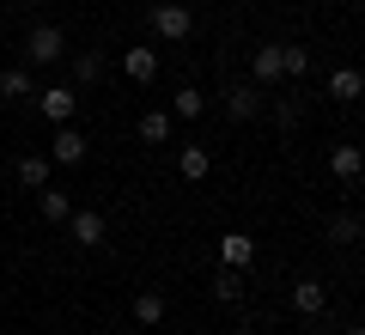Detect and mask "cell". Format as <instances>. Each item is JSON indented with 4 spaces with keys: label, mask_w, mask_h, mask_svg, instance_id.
<instances>
[{
    "label": "cell",
    "mask_w": 365,
    "mask_h": 335,
    "mask_svg": "<svg viewBox=\"0 0 365 335\" xmlns=\"http://www.w3.org/2000/svg\"><path fill=\"white\" fill-rule=\"evenodd\" d=\"M250 79L256 86H280L287 79V43H256L250 49Z\"/></svg>",
    "instance_id": "obj_1"
},
{
    "label": "cell",
    "mask_w": 365,
    "mask_h": 335,
    "mask_svg": "<svg viewBox=\"0 0 365 335\" xmlns=\"http://www.w3.org/2000/svg\"><path fill=\"white\" fill-rule=\"evenodd\" d=\"M153 31H158L165 43H182L189 31H195V13H189L182 0H158V6H153Z\"/></svg>",
    "instance_id": "obj_2"
},
{
    "label": "cell",
    "mask_w": 365,
    "mask_h": 335,
    "mask_svg": "<svg viewBox=\"0 0 365 335\" xmlns=\"http://www.w3.org/2000/svg\"><path fill=\"white\" fill-rule=\"evenodd\" d=\"M25 55H31L37 67L61 61V55H67V37H61V25H31V37H25Z\"/></svg>",
    "instance_id": "obj_3"
},
{
    "label": "cell",
    "mask_w": 365,
    "mask_h": 335,
    "mask_svg": "<svg viewBox=\"0 0 365 335\" xmlns=\"http://www.w3.org/2000/svg\"><path fill=\"white\" fill-rule=\"evenodd\" d=\"M37 110L61 129V122H73V110H79V91L73 86H37Z\"/></svg>",
    "instance_id": "obj_4"
},
{
    "label": "cell",
    "mask_w": 365,
    "mask_h": 335,
    "mask_svg": "<svg viewBox=\"0 0 365 335\" xmlns=\"http://www.w3.org/2000/svg\"><path fill=\"white\" fill-rule=\"evenodd\" d=\"M67 226H73V244H86V250H98L110 238V219L98 214V207H73L67 214Z\"/></svg>",
    "instance_id": "obj_5"
},
{
    "label": "cell",
    "mask_w": 365,
    "mask_h": 335,
    "mask_svg": "<svg viewBox=\"0 0 365 335\" xmlns=\"http://www.w3.org/2000/svg\"><path fill=\"white\" fill-rule=\"evenodd\" d=\"M86 153H91V141L73 129V122H61V129H55V141H49V165H79Z\"/></svg>",
    "instance_id": "obj_6"
},
{
    "label": "cell",
    "mask_w": 365,
    "mask_h": 335,
    "mask_svg": "<svg viewBox=\"0 0 365 335\" xmlns=\"http://www.w3.org/2000/svg\"><path fill=\"white\" fill-rule=\"evenodd\" d=\"M220 262L225 269H250V262H256V238L250 232H225L220 238Z\"/></svg>",
    "instance_id": "obj_7"
},
{
    "label": "cell",
    "mask_w": 365,
    "mask_h": 335,
    "mask_svg": "<svg viewBox=\"0 0 365 335\" xmlns=\"http://www.w3.org/2000/svg\"><path fill=\"white\" fill-rule=\"evenodd\" d=\"M292 311H299V317H323L329 311V286L323 281H299L292 286Z\"/></svg>",
    "instance_id": "obj_8"
},
{
    "label": "cell",
    "mask_w": 365,
    "mask_h": 335,
    "mask_svg": "<svg viewBox=\"0 0 365 335\" xmlns=\"http://www.w3.org/2000/svg\"><path fill=\"white\" fill-rule=\"evenodd\" d=\"M122 74H128L134 86H153L158 79V49H122Z\"/></svg>",
    "instance_id": "obj_9"
},
{
    "label": "cell",
    "mask_w": 365,
    "mask_h": 335,
    "mask_svg": "<svg viewBox=\"0 0 365 335\" xmlns=\"http://www.w3.org/2000/svg\"><path fill=\"white\" fill-rule=\"evenodd\" d=\"M0 98H6V104L37 98V79H31V67H0Z\"/></svg>",
    "instance_id": "obj_10"
},
{
    "label": "cell",
    "mask_w": 365,
    "mask_h": 335,
    "mask_svg": "<svg viewBox=\"0 0 365 335\" xmlns=\"http://www.w3.org/2000/svg\"><path fill=\"white\" fill-rule=\"evenodd\" d=\"M329 98H341V104L365 98V74L359 67H335V74H329Z\"/></svg>",
    "instance_id": "obj_11"
},
{
    "label": "cell",
    "mask_w": 365,
    "mask_h": 335,
    "mask_svg": "<svg viewBox=\"0 0 365 335\" xmlns=\"http://www.w3.org/2000/svg\"><path fill=\"white\" fill-rule=\"evenodd\" d=\"M13 177L25 183V189H49V153H25L13 165Z\"/></svg>",
    "instance_id": "obj_12"
},
{
    "label": "cell",
    "mask_w": 365,
    "mask_h": 335,
    "mask_svg": "<svg viewBox=\"0 0 365 335\" xmlns=\"http://www.w3.org/2000/svg\"><path fill=\"white\" fill-rule=\"evenodd\" d=\"M177 171H182L189 183H207V171H213V153H207V146H182V153H177Z\"/></svg>",
    "instance_id": "obj_13"
},
{
    "label": "cell",
    "mask_w": 365,
    "mask_h": 335,
    "mask_svg": "<svg viewBox=\"0 0 365 335\" xmlns=\"http://www.w3.org/2000/svg\"><path fill=\"white\" fill-rule=\"evenodd\" d=\"M170 129H177V116H170V110H146V116H140V141H153V146H165Z\"/></svg>",
    "instance_id": "obj_14"
},
{
    "label": "cell",
    "mask_w": 365,
    "mask_h": 335,
    "mask_svg": "<svg viewBox=\"0 0 365 335\" xmlns=\"http://www.w3.org/2000/svg\"><path fill=\"white\" fill-rule=\"evenodd\" d=\"M329 171H335L341 183H353L365 171V153H359V146H335V153H329Z\"/></svg>",
    "instance_id": "obj_15"
},
{
    "label": "cell",
    "mask_w": 365,
    "mask_h": 335,
    "mask_svg": "<svg viewBox=\"0 0 365 335\" xmlns=\"http://www.w3.org/2000/svg\"><path fill=\"white\" fill-rule=\"evenodd\" d=\"M37 207H43L49 226H61V219L73 214V195H67V189H37Z\"/></svg>",
    "instance_id": "obj_16"
},
{
    "label": "cell",
    "mask_w": 365,
    "mask_h": 335,
    "mask_svg": "<svg viewBox=\"0 0 365 335\" xmlns=\"http://www.w3.org/2000/svg\"><path fill=\"white\" fill-rule=\"evenodd\" d=\"M225 110H232L237 122H250V116H256V110H262V98H256V86H232V91H225Z\"/></svg>",
    "instance_id": "obj_17"
},
{
    "label": "cell",
    "mask_w": 365,
    "mask_h": 335,
    "mask_svg": "<svg viewBox=\"0 0 365 335\" xmlns=\"http://www.w3.org/2000/svg\"><path fill=\"white\" fill-rule=\"evenodd\" d=\"M201 110H207V98H201V91H195V86H182V91H177V98H170V116H177V122H195V116H201Z\"/></svg>",
    "instance_id": "obj_18"
},
{
    "label": "cell",
    "mask_w": 365,
    "mask_h": 335,
    "mask_svg": "<svg viewBox=\"0 0 365 335\" xmlns=\"http://www.w3.org/2000/svg\"><path fill=\"white\" fill-rule=\"evenodd\" d=\"M134 323H165V293H134Z\"/></svg>",
    "instance_id": "obj_19"
},
{
    "label": "cell",
    "mask_w": 365,
    "mask_h": 335,
    "mask_svg": "<svg viewBox=\"0 0 365 335\" xmlns=\"http://www.w3.org/2000/svg\"><path fill=\"white\" fill-rule=\"evenodd\" d=\"M98 74H104V55H98V49H79L73 55V79H79V86H98Z\"/></svg>",
    "instance_id": "obj_20"
},
{
    "label": "cell",
    "mask_w": 365,
    "mask_h": 335,
    "mask_svg": "<svg viewBox=\"0 0 365 335\" xmlns=\"http://www.w3.org/2000/svg\"><path fill=\"white\" fill-rule=\"evenodd\" d=\"M359 232H365V226H359L353 214H335V219H329V238H335V244H359Z\"/></svg>",
    "instance_id": "obj_21"
},
{
    "label": "cell",
    "mask_w": 365,
    "mask_h": 335,
    "mask_svg": "<svg viewBox=\"0 0 365 335\" xmlns=\"http://www.w3.org/2000/svg\"><path fill=\"white\" fill-rule=\"evenodd\" d=\"M213 299H225V305H237V299H244V286H237V269H220V274H213Z\"/></svg>",
    "instance_id": "obj_22"
},
{
    "label": "cell",
    "mask_w": 365,
    "mask_h": 335,
    "mask_svg": "<svg viewBox=\"0 0 365 335\" xmlns=\"http://www.w3.org/2000/svg\"><path fill=\"white\" fill-rule=\"evenodd\" d=\"M304 67H311V49H292V43H287V79H299Z\"/></svg>",
    "instance_id": "obj_23"
},
{
    "label": "cell",
    "mask_w": 365,
    "mask_h": 335,
    "mask_svg": "<svg viewBox=\"0 0 365 335\" xmlns=\"http://www.w3.org/2000/svg\"><path fill=\"white\" fill-rule=\"evenodd\" d=\"M347 335H365V323H359V329H347Z\"/></svg>",
    "instance_id": "obj_24"
},
{
    "label": "cell",
    "mask_w": 365,
    "mask_h": 335,
    "mask_svg": "<svg viewBox=\"0 0 365 335\" xmlns=\"http://www.w3.org/2000/svg\"><path fill=\"white\" fill-rule=\"evenodd\" d=\"M359 122H365V116H359Z\"/></svg>",
    "instance_id": "obj_25"
}]
</instances>
